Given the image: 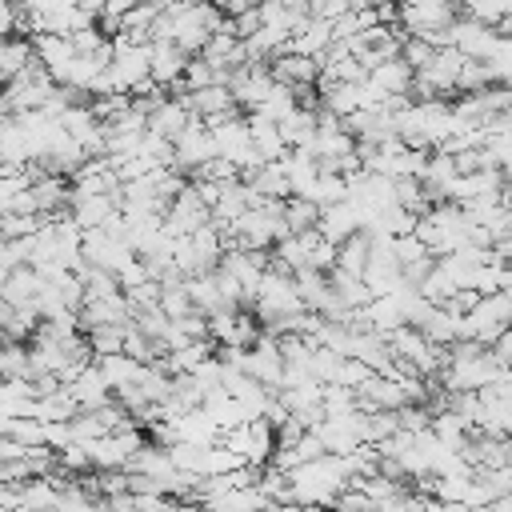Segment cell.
<instances>
[{
  "mask_svg": "<svg viewBox=\"0 0 512 512\" xmlns=\"http://www.w3.org/2000/svg\"><path fill=\"white\" fill-rule=\"evenodd\" d=\"M56 88H60V80L36 60L28 72H20L16 80L4 84V112H36L56 96Z\"/></svg>",
  "mask_w": 512,
  "mask_h": 512,
  "instance_id": "6da1fadb",
  "label": "cell"
},
{
  "mask_svg": "<svg viewBox=\"0 0 512 512\" xmlns=\"http://www.w3.org/2000/svg\"><path fill=\"white\" fill-rule=\"evenodd\" d=\"M224 444H228L232 452H240L244 464L264 468V464L276 456L280 432H276V424H272L268 416H256V420H244V424H236L232 432H224Z\"/></svg>",
  "mask_w": 512,
  "mask_h": 512,
  "instance_id": "7a4b0ae2",
  "label": "cell"
},
{
  "mask_svg": "<svg viewBox=\"0 0 512 512\" xmlns=\"http://www.w3.org/2000/svg\"><path fill=\"white\" fill-rule=\"evenodd\" d=\"M472 56H464L460 48H436V56L416 72V92L420 96H448V92H460V72Z\"/></svg>",
  "mask_w": 512,
  "mask_h": 512,
  "instance_id": "3957f363",
  "label": "cell"
},
{
  "mask_svg": "<svg viewBox=\"0 0 512 512\" xmlns=\"http://www.w3.org/2000/svg\"><path fill=\"white\" fill-rule=\"evenodd\" d=\"M220 156V148H216V136H212V128L196 116L180 136H176V156H172V164L184 172V176H196L204 164H212Z\"/></svg>",
  "mask_w": 512,
  "mask_h": 512,
  "instance_id": "277c9868",
  "label": "cell"
},
{
  "mask_svg": "<svg viewBox=\"0 0 512 512\" xmlns=\"http://www.w3.org/2000/svg\"><path fill=\"white\" fill-rule=\"evenodd\" d=\"M228 88H232V96H236L240 108L256 112V108L268 100V92L276 88L272 64H240V68L228 76Z\"/></svg>",
  "mask_w": 512,
  "mask_h": 512,
  "instance_id": "5b68a950",
  "label": "cell"
},
{
  "mask_svg": "<svg viewBox=\"0 0 512 512\" xmlns=\"http://www.w3.org/2000/svg\"><path fill=\"white\" fill-rule=\"evenodd\" d=\"M368 88L376 92V100L408 96V92H416V68L404 56H392V60H384L368 72Z\"/></svg>",
  "mask_w": 512,
  "mask_h": 512,
  "instance_id": "8992f818",
  "label": "cell"
},
{
  "mask_svg": "<svg viewBox=\"0 0 512 512\" xmlns=\"http://www.w3.org/2000/svg\"><path fill=\"white\" fill-rule=\"evenodd\" d=\"M496 40H500V32L492 24H484V20H472V16H460L448 28V44L460 48L464 56H472V60H488V52L496 48Z\"/></svg>",
  "mask_w": 512,
  "mask_h": 512,
  "instance_id": "52a82bcc",
  "label": "cell"
},
{
  "mask_svg": "<svg viewBox=\"0 0 512 512\" xmlns=\"http://www.w3.org/2000/svg\"><path fill=\"white\" fill-rule=\"evenodd\" d=\"M64 388H68V396L76 400V408H80V412H96V408H104V404L116 396V392H112V384H108V376L100 372V364H96V360H92L76 380H68Z\"/></svg>",
  "mask_w": 512,
  "mask_h": 512,
  "instance_id": "ba28073f",
  "label": "cell"
},
{
  "mask_svg": "<svg viewBox=\"0 0 512 512\" xmlns=\"http://www.w3.org/2000/svg\"><path fill=\"white\" fill-rule=\"evenodd\" d=\"M336 44V20H324V16H304L292 32V44L288 52H300V56H324L328 48Z\"/></svg>",
  "mask_w": 512,
  "mask_h": 512,
  "instance_id": "9c48e42d",
  "label": "cell"
},
{
  "mask_svg": "<svg viewBox=\"0 0 512 512\" xmlns=\"http://www.w3.org/2000/svg\"><path fill=\"white\" fill-rule=\"evenodd\" d=\"M320 236H328L332 244H344V240H352L356 232H364V208L356 204V200H340V204H332V208H324L320 212Z\"/></svg>",
  "mask_w": 512,
  "mask_h": 512,
  "instance_id": "30bf717a",
  "label": "cell"
},
{
  "mask_svg": "<svg viewBox=\"0 0 512 512\" xmlns=\"http://www.w3.org/2000/svg\"><path fill=\"white\" fill-rule=\"evenodd\" d=\"M188 52L172 40H152V80L160 88H172V84H184V72H188Z\"/></svg>",
  "mask_w": 512,
  "mask_h": 512,
  "instance_id": "8fae6325",
  "label": "cell"
},
{
  "mask_svg": "<svg viewBox=\"0 0 512 512\" xmlns=\"http://www.w3.org/2000/svg\"><path fill=\"white\" fill-rule=\"evenodd\" d=\"M184 96H188L192 112H196L204 124H216V120H224V116H232V112L240 108L228 84H208V88H196V92H184Z\"/></svg>",
  "mask_w": 512,
  "mask_h": 512,
  "instance_id": "7c38bea8",
  "label": "cell"
},
{
  "mask_svg": "<svg viewBox=\"0 0 512 512\" xmlns=\"http://www.w3.org/2000/svg\"><path fill=\"white\" fill-rule=\"evenodd\" d=\"M32 40H36V60H40L56 80H64V76H68V64L76 60L72 36H64V32H40V36H32Z\"/></svg>",
  "mask_w": 512,
  "mask_h": 512,
  "instance_id": "4fadbf2b",
  "label": "cell"
},
{
  "mask_svg": "<svg viewBox=\"0 0 512 512\" xmlns=\"http://www.w3.org/2000/svg\"><path fill=\"white\" fill-rule=\"evenodd\" d=\"M272 64V76L280 84H292V88H312L320 84V60L316 56H300V52H280Z\"/></svg>",
  "mask_w": 512,
  "mask_h": 512,
  "instance_id": "5bb4252c",
  "label": "cell"
},
{
  "mask_svg": "<svg viewBox=\"0 0 512 512\" xmlns=\"http://www.w3.org/2000/svg\"><path fill=\"white\" fill-rule=\"evenodd\" d=\"M36 64V40L28 32L20 36H4V48H0V72H4V84L16 80L20 72H28Z\"/></svg>",
  "mask_w": 512,
  "mask_h": 512,
  "instance_id": "9a60e30c",
  "label": "cell"
},
{
  "mask_svg": "<svg viewBox=\"0 0 512 512\" xmlns=\"http://www.w3.org/2000/svg\"><path fill=\"white\" fill-rule=\"evenodd\" d=\"M100 364V372L108 376V384H112V392H120V388H128V384H136V376H140V360L136 356H128V352H112V356H100L96 360Z\"/></svg>",
  "mask_w": 512,
  "mask_h": 512,
  "instance_id": "2e32d148",
  "label": "cell"
},
{
  "mask_svg": "<svg viewBox=\"0 0 512 512\" xmlns=\"http://www.w3.org/2000/svg\"><path fill=\"white\" fill-rule=\"evenodd\" d=\"M368 256H372V236H368V232H356L352 240L340 244V252H336V268H344V272H352V276H364Z\"/></svg>",
  "mask_w": 512,
  "mask_h": 512,
  "instance_id": "e0dca14e",
  "label": "cell"
},
{
  "mask_svg": "<svg viewBox=\"0 0 512 512\" xmlns=\"http://www.w3.org/2000/svg\"><path fill=\"white\" fill-rule=\"evenodd\" d=\"M320 204H312L308 196H288L284 200V220H288V228L292 232H308V228H316L320 224Z\"/></svg>",
  "mask_w": 512,
  "mask_h": 512,
  "instance_id": "ac0fdd59",
  "label": "cell"
},
{
  "mask_svg": "<svg viewBox=\"0 0 512 512\" xmlns=\"http://www.w3.org/2000/svg\"><path fill=\"white\" fill-rule=\"evenodd\" d=\"M488 72H492V84H508L512 88V32H504L496 40V48L488 52Z\"/></svg>",
  "mask_w": 512,
  "mask_h": 512,
  "instance_id": "d6986e66",
  "label": "cell"
},
{
  "mask_svg": "<svg viewBox=\"0 0 512 512\" xmlns=\"http://www.w3.org/2000/svg\"><path fill=\"white\" fill-rule=\"evenodd\" d=\"M276 512H320V504H300V500H288V504H280Z\"/></svg>",
  "mask_w": 512,
  "mask_h": 512,
  "instance_id": "ffe728a7",
  "label": "cell"
},
{
  "mask_svg": "<svg viewBox=\"0 0 512 512\" xmlns=\"http://www.w3.org/2000/svg\"><path fill=\"white\" fill-rule=\"evenodd\" d=\"M496 4L504 8V20H508V16H512V0H496Z\"/></svg>",
  "mask_w": 512,
  "mask_h": 512,
  "instance_id": "44dd1931",
  "label": "cell"
},
{
  "mask_svg": "<svg viewBox=\"0 0 512 512\" xmlns=\"http://www.w3.org/2000/svg\"><path fill=\"white\" fill-rule=\"evenodd\" d=\"M508 468H512V456H508Z\"/></svg>",
  "mask_w": 512,
  "mask_h": 512,
  "instance_id": "7402d4cb",
  "label": "cell"
}]
</instances>
